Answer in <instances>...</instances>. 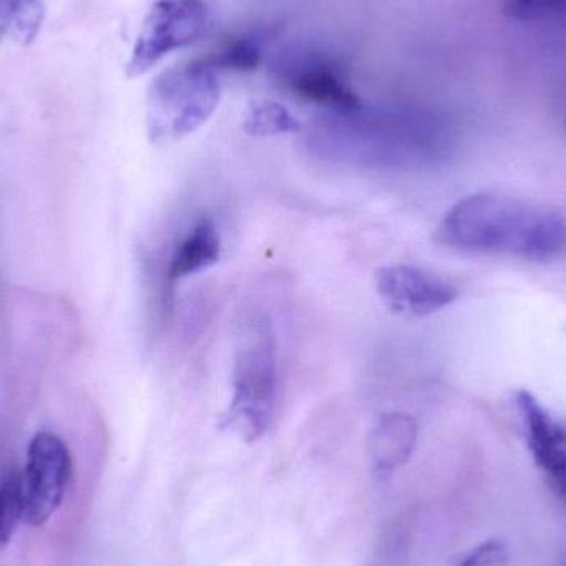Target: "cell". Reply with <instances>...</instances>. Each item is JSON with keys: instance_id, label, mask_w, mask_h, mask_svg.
<instances>
[{"instance_id": "cell-1", "label": "cell", "mask_w": 566, "mask_h": 566, "mask_svg": "<svg viewBox=\"0 0 566 566\" xmlns=\"http://www.w3.org/2000/svg\"><path fill=\"white\" fill-rule=\"evenodd\" d=\"M436 241L459 254L555 264L566 259V212L544 202L481 192L446 212Z\"/></svg>"}, {"instance_id": "cell-2", "label": "cell", "mask_w": 566, "mask_h": 566, "mask_svg": "<svg viewBox=\"0 0 566 566\" xmlns=\"http://www.w3.org/2000/svg\"><path fill=\"white\" fill-rule=\"evenodd\" d=\"M231 402L222 418L241 441L258 442L271 431L281 398V365L274 325L252 315L239 329L231 373Z\"/></svg>"}, {"instance_id": "cell-3", "label": "cell", "mask_w": 566, "mask_h": 566, "mask_svg": "<svg viewBox=\"0 0 566 566\" xmlns=\"http://www.w3.org/2000/svg\"><path fill=\"white\" fill-rule=\"evenodd\" d=\"M221 102V83L205 59L168 70L149 88L146 129L153 145L181 142L209 122Z\"/></svg>"}, {"instance_id": "cell-4", "label": "cell", "mask_w": 566, "mask_h": 566, "mask_svg": "<svg viewBox=\"0 0 566 566\" xmlns=\"http://www.w3.org/2000/svg\"><path fill=\"white\" fill-rule=\"evenodd\" d=\"M208 27L205 0H156L136 36L126 75H145L176 50L198 42Z\"/></svg>"}, {"instance_id": "cell-5", "label": "cell", "mask_w": 566, "mask_h": 566, "mask_svg": "<svg viewBox=\"0 0 566 566\" xmlns=\"http://www.w3.org/2000/svg\"><path fill=\"white\" fill-rule=\"evenodd\" d=\"M19 478L23 522L30 527H43L62 507L72 482L73 458L66 442L53 432L33 436Z\"/></svg>"}, {"instance_id": "cell-6", "label": "cell", "mask_w": 566, "mask_h": 566, "mask_svg": "<svg viewBox=\"0 0 566 566\" xmlns=\"http://www.w3.org/2000/svg\"><path fill=\"white\" fill-rule=\"evenodd\" d=\"M375 283L379 298L396 315L429 316L452 305L459 296L454 283L412 265L378 269Z\"/></svg>"}, {"instance_id": "cell-7", "label": "cell", "mask_w": 566, "mask_h": 566, "mask_svg": "<svg viewBox=\"0 0 566 566\" xmlns=\"http://www.w3.org/2000/svg\"><path fill=\"white\" fill-rule=\"evenodd\" d=\"M515 402L535 462L566 501V424L558 421L531 391H518Z\"/></svg>"}, {"instance_id": "cell-8", "label": "cell", "mask_w": 566, "mask_h": 566, "mask_svg": "<svg viewBox=\"0 0 566 566\" xmlns=\"http://www.w3.org/2000/svg\"><path fill=\"white\" fill-rule=\"evenodd\" d=\"M418 422L411 415L401 411L382 415L368 438L371 471L386 478L408 464L418 448Z\"/></svg>"}, {"instance_id": "cell-9", "label": "cell", "mask_w": 566, "mask_h": 566, "mask_svg": "<svg viewBox=\"0 0 566 566\" xmlns=\"http://www.w3.org/2000/svg\"><path fill=\"white\" fill-rule=\"evenodd\" d=\"M285 83L300 98L315 105L328 106L335 113L361 108L358 96L343 82L338 72L325 62L310 60L293 65L285 72Z\"/></svg>"}, {"instance_id": "cell-10", "label": "cell", "mask_w": 566, "mask_h": 566, "mask_svg": "<svg viewBox=\"0 0 566 566\" xmlns=\"http://www.w3.org/2000/svg\"><path fill=\"white\" fill-rule=\"evenodd\" d=\"M222 254L221 234L211 218H202L178 242L168 264V281L176 283L208 271Z\"/></svg>"}, {"instance_id": "cell-11", "label": "cell", "mask_w": 566, "mask_h": 566, "mask_svg": "<svg viewBox=\"0 0 566 566\" xmlns=\"http://www.w3.org/2000/svg\"><path fill=\"white\" fill-rule=\"evenodd\" d=\"M415 517L401 512L389 517L375 545L368 566H409Z\"/></svg>"}, {"instance_id": "cell-12", "label": "cell", "mask_w": 566, "mask_h": 566, "mask_svg": "<svg viewBox=\"0 0 566 566\" xmlns=\"http://www.w3.org/2000/svg\"><path fill=\"white\" fill-rule=\"evenodd\" d=\"M244 129L249 135L268 138L298 132L300 123L279 103L259 102L249 112Z\"/></svg>"}, {"instance_id": "cell-13", "label": "cell", "mask_w": 566, "mask_h": 566, "mask_svg": "<svg viewBox=\"0 0 566 566\" xmlns=\"http://www.w3.org/2000/svg\"><path fill=\"white\" fill-rule=\"evenodd\" d=\"M23 522L22 492L19 474H10L0 485V548L7 547Z\"/></svg>"}, {"instance_id": "cell-14", "label": "cell", "mask_w": 566, "mask_h": 566, "mask_svg": "<svg viewBox=\"0 0 566 566\" xmlns=\"http://www.w3.org/2000/svg\"><path fill=\"white\" fill-rule=\"evenodd\" d=\"M205 60L216 72L221 69L249 72V70L258 69L261 55H259L258 46L249 40H232L218 52L206 56Z\"/></svg>"}, {"instance_id": "cell-15", "label": "cell", "mask_w": 566, "mask_h": 566, "mask_svg": "<svg viewBox=\"0 0 566 566\" xmlns=\"http://www.w3.org/2000/svg\"><path fill=\"white\" fill-rule=\"evenodd\" d=\"M504 13L521 22L566 17V0H505Z\"/></svg>"}, {"instance_id": "cell-16", "label": "cell", "mask_w": 566, "mask_h": 566, "mask_svg": "<svg viewBox=\"0 0 566 566\" xmlns=\"http://www.w3.org/2000/svg\"><path fill=\"white\" fill-rule=\"evenodd\" d=\"M43 19H45V6L42 0H19L10 35L20 45H30L39 35Z\"/></svg>"}, {"instance_id": "cell-17", "label": "cell", "mask_w": 566, "mask_h": 566, "mask_svg": "<svg viewBox=\"0 0 566 566\" xmlns=\"http://www.w3.org/2000/svg\"><path fill=\"white\" fill-rule=\"evenodd\" d=\"M511 552L504 541H488L465 555L455 566H509Z\"/></svg>"}, {"instance_id": "cell-18", "label": "cell", "mask_w": 566, "mask_h": 566, "mask_svg": "<svg viewBox=\"0 0 566 566\" xmlns=\"http://www.w3.org/2000/svg\"><path fill=\"white\" fill-rule=\"evenodd\" d=\"M17 3H19V0H0V43L12 33Z\"/></svg>"}]
</instances>
